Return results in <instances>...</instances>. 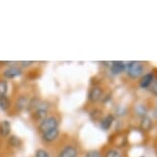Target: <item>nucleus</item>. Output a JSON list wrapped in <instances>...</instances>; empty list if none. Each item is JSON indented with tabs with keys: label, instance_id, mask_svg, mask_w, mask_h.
Returning a JSON list of instances; mask_svg holds the SVG:
<instances>
[{
	"label": "nucleus",
	"instance_id": "1",
	"mask_svg": "<svg viewBox=\"0 0 157 157\" xmlns=\"http://www.w3.org/2000/svg\"><path fill=\"white\" fill-rule=\"evenodd\" d=\"M61 124V117L58 113H49L37 124V129L39 135L47 132V130L59 128Z\"/></svg>",
	"mask_w": 157,
	"mask_h": 157
},
{
	"label": "nucleus",
	"instance_id": "2",
	"mask_svg": "<svg viewBox=\"0 0 157 157\" xmlns=\"http://www.w3.org/2000/svg\"><path fill=\"white\" fill-rule=\"evenodd\" d=\"M52 103L47 100H41L35 109L31 112V119L34 122L39 123L44 117H46L49 113H52Z\"/></svg>",
	"mask_w": 157,
	"mask_h": 157
},
{
	"label": "nucleus",
	"instance_id": "3",
	"mask_svg": "<svg viewBox=\"0 0 157 157\" xmlns=\"http://www.w3.org/2000/svg\"><path fill=\"white\" fill-rule=\"evenodd\" d=\"M80 156V150L76 144L72 142L65 143L61 146L56 152L55 157H79Z\"/></svg>",
	"mask_w": 157,
	"mask_h": 157
},
{
	"label": "nucleus",
	"instance_id": "4",
	"mask_svg": "<svg viewBox=\"0 0 157 157\" xmlns=\"http://www.w3.org/2000/svg\"><path fill=\"white\" fill-rule=\"evenodd\" d=\"M126 75L130 79H139L143 76L144 74V65L141 62L138 61H132L126 63L125 71Z\"/></svg>",
	"mask_w": 157,
	"mask_h": 157
},
{
	"label": "nucleus",
	"instance_id": "5",
	"mask_svg": "<svg viewBox=\"0 0 157 157\" xmlns=\"http://www.w3.org/2000/svg\"><path fill=\"white\" fill-rule=\"evenodd\" d=\"M30 98L27 94H21L17 97V99L14 100V103L13 104V111L21 113L23 111H27L29 102H30Z\"/></svg>",
	"mask_w": 157,
	"mask_h": 157
},
{
	"label": "nucleus",
	"instance_id": "6",
	"mask_svg": "<svg viewBox=\"0 0 157 157\" xmlns=\"http://www.w3.org/2000/svg\"><path fill=\"white\" fill-rule=\"evenodd\" d=\"M60 136H61V129H60V127H59V128L50 129V130H47L45 132H43V134H41L40 139H41V142H42L44 145H52V144H55L57 141H59Z\"/></svg>",
	"mask_w": 157,
	"mask_h": 157
},
{
	"label": "nucleus",
	"instance_id": "7",
	"mask_svg": "<svg viewBox=\"0 0 157 157\" xmlns=\"http://www.w3.org/2000/svg\"><path fill=\"white\" fill-rule=\"evenodd\" d=\"M24 75V70L20 67V65H13V66L6 67L2 71L1 76L2 78L6 79H16L17 77H21Z\"/></svg>",
	"mask_w": 157,
	"mask_h": 157
},
{
	"label": "nucleus",
	"instance_id": "8",
	"mask_svg": "<svg viewBox=\"0 0 157 157\" xmlns=\"http://www.w3.org/2000/svg\"><path fill=\"white\" fill-rule=\"evenodd\" d=\"M104 98V90L100 85H94L93 87H90V90H88L87 94V100L88 102L91 104H97L100 101H102Z\"/></svg>",
	"mask_w": 157,
	"mask_h": 157
},
{
	"label": "nucleus",
	"instance_id": "9",
	"mask_svg": "<svg viewBox=\"0 0 157 157\" xmlns=\"http://www.w3.org/2000/svg\"><path fill=\"white\" fill-rule=\"evenodd\" d=\"M126 63L121 61H114L112 62L110 65V73L112 75H120L121 73H123L125 71Z\"/></svg>",
	"mask_w": 157,
	"mask_h": 157
},
{
	"label": "nucleus",
	"instance_id": "10",
	"mask_svg": "<svg viewBox=\"0 0 157 157\" xmlns=\"http://www.w3.org/2000/svg\"><path fill=\"white\" fill-rule=\"evenodd\" d=\"M154 79H155V76H154V74L152 72L146 73L140 78V80H139V85H140L141 88H149L150 85L153 83Z\"/></svg>",
	"mask_w": 157,
	"mask_h": 157
},
{
	"label": "nucleus",
	"instance_id": "11",
	"mask_svg": "<svg viewBox=\"0 0 157 157\" xmlns=\"http://www.w3.org/2000/svg\"><path fill=\"white\" fill-rule=\"evenodd\" d=\"M11 132V124L8 120H2L0 122V138L7 139Z\"/></svg>",
	"mask_w": 157,
	"mask_h": 157
},
{
	"label": "nucleus",
	"instance_id": "12",
	"mask_svg": "<svg viewBox=\"0 0 157 157\" xmlns=\"http://www.w3.org/2000/svg\"><path fill=\"white\" fill-rule=\"evenodd\" d=\"M153 127V121L152 119L147 116V115H145V116L141 117V121H140V128L143 130L144 132H150L151 129H152Z\"/></svg>",
	"mask_w": 157,
	"mask_h": 157
},
{
	"label": "nucleus",
	"instance_id": "13",
	"mask_svg": "<svg viewBox=\"0 0 157 157\" xmlns=\"http://www.w3.org/2000/svg\"><path fill=\"white\" fill-rule=\"evenodd\" d=\"M114 121H115V117H114L113 114L106 115V116H104L102 119L100 120L101 127H102L104 130L110 129V127L112 126V124L114 123Z\"/></svg>",
	"mask_w": 157,
	"mask_h": 157
},
{
	"label": "nucleus",
	"instance_id": "14",
	"mask_svg": "<svg viewBox=\"0 0 157 157\" xmlns=\"http://www.w3.org/2000/svg\"><path fill=\"white\" fill-rule=\"evenodd\" d=\"M103 157H125L123 152L118 148L110 147L108 149L105 150V152L103 153Z\"/></svg>",
	"mask_w": 157,
	"mask_h": 157
},
{
	"label": "nucleus",
	"instance_id": "15",
	"mask_svg": "<svg viewBox=\"0 0 157 157\" xmlns=\"http://www.w3.org/2000/svg\"><path fill=\"white\" fill-rule=\"evenodd\" d=\"M11 107H13V103H11V99L10 97L5 96L0 98V110L7 112Z\"/></svg>",
	"mask_w": 157,
	"mask_h": 157
},
{
	"label": "nucleus",
	"instance_id": "16",
	"mask_svg": "<svg viewBox=\"0 0 157 157\" xmlns=\"http://www.w3.org/2000/svg\"><path fill=\"white\" fill-rule=\"evenodd\" d=\"M8 90H10L8 81L4 78H0V98L8 96Z\"/></svg>",
	"mask_w": 157,
	"mask_h": 157
},
{
	"label": "nucleus",
	"instance_id": "17",
	"mask_svg": "<svg viewBox=\"0 0 157 157\" xmlns=\"http://www.w3.org/2000/svg\"><path fill=\"white\" fill-rule=\"evenodd\" d=\"M7 143L13 148H20L22 146V141H21V139L17 138V136H10V137L7 138Z\"/></svg>",
	"mask_w": 157,
	"mask_h": 157
},
{
	"label": "nucleus",
	"instance_id": "18",
	"mask_svg": "<svg viewBox=\"0 0 157 157\" xmlns=\"http://www.w3.org/2000/svg\"><path fill=\"white\" fill-rule=\"evenodd\" d=\"M34 157H52V153L46 148H38L35 151Z\"/></svg>",
	"mask_w": 157,
	"mask_h": 157
},
{
	"label": "nucleus",
	"instance_id": "19",
	"mask_svg": "<svg viewBox=\"0 0 157 157\" xmlns=\"http://www.w3.org/2000/svg\"><path fill=\"white\" fill-rule=\"evenodd\" d=\"M83 157H103L102 152L100 150H88L87 152H85Z\"/></svg>",
	"mask_w": 157,
	"mask_h": 157
},
{
	"label": "nucleus",
	"instance_id": "20",
	"mask_svg": "<svg viewBox=\"0 0 157 157\" xmlns=\"http://www.w3.org/2000/svg\"><path fill=\"white\" fill-rule=\"evenodd\" d=\"M34 64H35V62H32V61H22V62H19L20 67L22 68L23 70L25 69V68H29V67L33 66Z\"/></svg>",
	"mask_w": 157,
	"mask_h": 157
},
{
	"label": "nucleus",
	"instance_id": "21",
	"mask_svg": "<svg viewBox=\"0 0 157 157\" xmlns=\"http://www.w3.org/2000/svg\"><path fill=\"white\" fill-rule=\"evenodd\" d=\"M150 91L152 93L154 96H157V78L154 79L153 83L150 85Z\"/></svg>",
	"mask_w": 157,
	"mask_h": 157
}]
</instances>
